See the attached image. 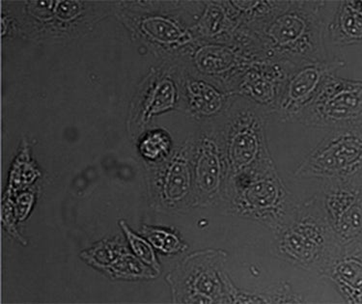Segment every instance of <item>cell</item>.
<instances>
[{
  "label": "cell",
  "instance_id": "6da1fadb",
  "mask_svg": "<svg viewBox=\"0 0 362 304\" xmlns=\"http://www.w3.org/2000/svg\"><path fill=\"white\" fill-rule=\"evenodd\" d=\"M234 206L240 216L279 226L286 211L287 192L273 161L266 158L235 175Z\"/></svg>",
  "mask_w": 362,
  "mask_h": 304
},
{
  "label": "cell",
  "instance_id": "7a4b0ae2",
  "mask_svg": "<svg viewBox=\"0 0 362 304\" xmlns=\"http://www.w3.org/2000/svg\"><path fill=\"white\" fill-rule=\"evenodd\" d=\"M362 166V136H340L325 140L298 166L296 176L332 178Z\"/></svg>",
  "mask_w": 362,
  "mask_h": 304
},
{
  "label": "cell",
  "instance_id": "3957f363",
  "mask_svg": "<svg viewBox=\"0 0 362 304\" xmlns=\"http://www.w3.org/2000/svg\"><path fill=\"white\" fill-rule=\"evenodd\" d=\"M303 112L305 122L316 128L358 117L362 115V86L327 78Z\"/></svg>",
  "mask_w": 362,
  "mask_h": 304
},
{
  "label": "cell",
  "instance_id": "277c9868",
  "mask_svg": "<svg viewBox=\"0 0 362 304\" xmlns=\"http://www.w3.org/2000/svg\"><path fill=\"white\" fill-rule=\"evenodd\" d=\"M326 242V229L320 216H301L282 232L279 247L280 252L291 261L303 267L313 266L321 261Z\"/></svg>",
  "mask_w": 362,
  "mask_h": 304
},
{
  "label": "cell",
  "instance_id": "5b68a950",
  "mask_svg": "<svg viewBox=\"0 0 362 304\" xmlns=\"http://www.w3.org/2000/svg\"><path fill=\"white\" fill-rule=\"evenodd\" d=\"M262 122L250 110L240 111L229 136L228 163L234 176L252 168L264 157Z\"/></svg>",
  "mask_w": 362,
  "mask_h": 304
},
{
  "label": "cell",
  "instance_id": "8992f818",
  "mask_svg": "<svg viewBox=\"0 0 362 304\" xmlns=\"http://www.w3.org/2000/svg\"><path fill=\"white\" fill-rule=\"evenodd\" d=\"M329 68V65L316 63L298 71L288 83L286 92L282 98L280 105L282 115L290 118L303 112L323 86Z\"/></svg>",
  "mask_w": 362,
  "mask_h": 304
},
{
  "label": "cell",
  "instance_id": "52a82bcc",
  "mask_svg": "<svg viewBox=\"0 0 362 304\" xmlns=\"http://www.w3.org/2000/svg\"><path fill=\"white\" fill-rule=\"evenodd\" d=\"M326 208L334 228L344 236H351L362 227V207L356 197L347 190H335L327 197Z\"/></svg>",
  "mask_w": 362,
  "mask_h": 304
},
{
  "label": "cell",
  "instance_id": "ba28073f",
  "mask_svg": "<svg viewBox=\"0 0 362 304\" xmlns=\"http://www.w3.org/2000/svg\"><path fill=\"white\" fill-rule=\"evenodd\" d=\"M221 180V163L218 147L211 139H205L199 149L195 182L198 189L204 194H213L218 192Z\"/></svg>",
  "mask_w": 362,
  "mask_h": 304
},
{
  "label": "cell",
  "instance_id": "9c48e42d",
  "mask_svg": "<svg viewBox=\"0 0 362 304\" xmlns=\"http://www.w3.org/2000/svg\"><path fill=\"white\" fill-rule=\"evenodd\" d=\"M300 13L291 12L276 18L268 29L271 44L276 47H300L308 30V21L301 17Z\"/></svg>",
  "mask_w": 362,
  "mask_h": 304
},
{
  "label": "cell",
  "instance_id": "30bf717a",
  "mask_svg": "<svg viewBox=\"0 0 362 304\" xmlns=\"http://www.w3.org/2000/svg\"><path fill=\"white\" fill-rule=\"evenodd\" d=\"M190 170L189 163L183 156L174 158L166 173L163 192L166 199L180 201L183 199L190 189Z\"/></svg>",
  "mask_w": 362,
  "mask_h": 304
},
{
  "label": "cell",
  "instance_id": "8fae6325",
  "mask_svg": "<svg viewBox=\"0 0 362 304\" xmlns=\"http://www.w3.org/2000/svg\"><path fill=\"white\" fill-rule=\"evenodd\" d=\"M189 103L192 108L203 115H213L223 105V96L210 84L192 81L187 84Z\"/></svg>",
  "mask_w": 362,
  "mask_h": 304
},
{
  "label": "cell",
  "instance_id": "7c38bea8",
  "mask_svg": "<svg viewBox=\"0 0 362 304\" xmlns=\"http://www.w3.org/2000/svg\"><path fill=\"white\" fill-rule=\"evenodd\" d=\"M195 61L203 72L221 74L236 64L237 57L227 47L209 46L198 50Z\"/></svg>",
  "mask_w": 362,
  "mask_h": 304
},
{
  "label": "cell",
  "instance_id": "4fadbf2b",
  "mask_svg": "<svg viewBox=\"0 0 362 304\" xmlns=\"http://www.w3.org/2000/svg\"><path fill=\"white\" fill-rule=\"evenodd\" d=\"M142 30L150 38L163 44H183L189 41V35L182 30L175 23L165 18L154 17L144 20Z\"/></svg>",
  "mask_w": 362,
  "mask_h": 304
},
{
  "label": "cell",
  "instance_id": "5bb4252c",
  "mask_svg": "<svg viewBox=\"0 0 362 304\" xmlns=\"http://www.w3.org/2000/svg\"><path fill=\"white\" fill-rule=\"evenodd\" d=\"M268 75V74H267ZM263 75L255 71L245 76L240 90L242 93L262 104L273 102L276 96V76Z\"/></svg>",
  "mask_w": 362,
  "mask_h": 304
},
{
  "label": "cell",
  "instance_id": "9a60e30c",
  "mask_svg": "<svg viewBox=\"0 0 362 304\" xmlns=\"http://www.w3.org/2000/svg\"><path fill=\"white\" fill-rule=\"evenodd\" d=\"M176 97L177 91L173 81L163 79L156 86L145 104L144 118L148 120L152 115L170 110L175 105Z\"/></svg>",
  "mask_w": 362,
  "mask_h": 304
},
{
  "label": "cell",
  "instance_id": "2e32d148",
  "mask_svg": "<svg viewBox=\"0 0 362 304\" xmlns=\"http://www.w3.org/2000/svg\"><path fill=\"white\" fill-rule=\"evenodd\" d=\"M332 276L340 284L362 291V265L355 260L343 261L335 266Z\"/></svg>",
  "mask_w": 362,
  "mask_h": 304
},
{
  "label": "cell",
  "instance_id": "e0dca14e",
  "mask_svg": "<svg viewBox=\"0 0 362 304\" xmlns=\"http://www.w3.org/2000/svg\"><path fill=\"white\" fill-rule=\"evenodd\" d=\"M170 144L168 134L163 131H156L145 137L140 144L139 150L144 158L154 160L168 155L170 150Z\"/></svg>",
  "mask_w": 362,
  "mask_h": 304
},
{
  "label": "cell",
  "instance_id": "ac0fdd59",
  "mask_svg": "<svg viewBox=\"0 0 362 304\" xmlns=\"http://www.w3.org/2000/svg\"><path fill=\"white\" fill-rule=\"evenodd\" d=\"M120 224L121 226H122L124 232L126 233L129 245H131L137 257L141 259V260L144 261V263L148 264V265L158 268V263L157 261H156L154 251H153L149 243L145 242L144 239L136 236L134 233L132 232L131 230L129 229V227L124 223V221H121Z\"/></svg>",
  "mask_w": 362,
  "mask_h": 304
},
{
  "label": "cell",
  "instance_id": "d6986e66",
  "mask_svg": "<svg viewBox=\"0 0 362 304\" xmlns=\"http://www.w3.org/2000/svg\"><path fill=\"white\" fill-rule=\"evenodd\" d=\"M341 28L347 35L353 38L362 37V15L361 13L351 9L350 7L344 10L340 18Z\"/></svg>",
  "mask_w": 362,
  "mask_h": 304
},
{
  "label": "cell",
  "instance_id": "ffe728a7",
  "mask_svg": "<svg viewBox=\"0 0 362 304\" xmlns=\"http://www.w3.org/2000/svg\"><path fill=\"white\" fill-rule=\"evenodd\" d=\"M112 269L118 274L125 276H144L145 267L133 256L124 255L115 261Z\"/></svg>",
  "mask_w": 362,
  "mask_h": 304
},
{
  "label": "cell",
  "instance_id": "44dd1931",
  "mask_svg": "<svg viewBox=\"0 0 362 304\" xmlns=\"http://www.w3.org/2000/svg\"><path fill=\"white\" fill-rule=\"evenodd\" d=\"M55 15L62 21H70L79 13L78 2L58 1L54 8Z\"/></svg>",
  "mask_w": 362,
  "mask_h": 304
},
{
  "label": "cell",
  "instance_id": "7402d4cb",
  "mask_svg": "<svg viewBox=\"0 0 362 304\" xmlns=\"http://www.w3.org/2000/svg\"><path fill=\"white\" fill-rule=\"evenodd\" d=\"M181 248V242L175 235L168 233L163 240L162 250L165 253H175Z\"/></svg>",
  "mask_w": 362,
  "mask_h": 304
},
{
  "label": "cell",
  "instance_id": "603a6c76",
  "mask_svg": "<svg viewBox=\"0 0 362 304\" xmlns=\"http://www.w3.org/2000/svg\"><path fill=\"white\" fill-rule=\"evenodd\" d=\"M33 197L30 194H23L22 197H18L17 201V208L18 210V216H21V219H23V216H26L30 210Z\"/></svg>",
  "mask_w": 362,
  "mask_h": 304
},
{
  "label": "cell",
  "instance_id": "cb8c5ba5",
  "mask_svg": "<svg viewBox=\"0 0 362 304\" xmlns=\"http://www.w3.org/2000/svg\"><path fill=\"white\" fill-rule=\"evenodd\" d=\"M166 234H168V232L163 231V230L154 229L150 233H148V238H149V240L156 247L162 250L163 240H165Z\"/></svg>",
  "mask_w": 362,
  "mask_h": 304
}]
</instances>
